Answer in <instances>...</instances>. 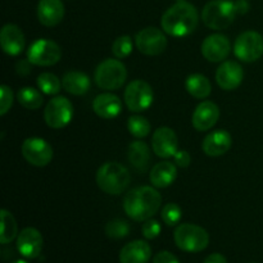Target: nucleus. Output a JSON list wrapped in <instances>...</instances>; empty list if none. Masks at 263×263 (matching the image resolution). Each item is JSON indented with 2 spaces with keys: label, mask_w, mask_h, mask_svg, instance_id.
Wrapping results in <instances>:
<instances>
[{
  "label": "nucleus",
  "mask_w": 263,
  "mask_h": 263,
  "mask_svg": "<svg viewBox=\"0 0 263 263\" xmlns=\"http://www.w3.org/2000/svg\"><path fill=\"white\" fill-rule=\"evenodd\" d=\"M73 117V105L66 97H55L46 104L44 120L51 128H63Z\"/></svg>",
  "instance_id": "9d476101"
},
{
  "label": "nucleus",
  "mask_w": 263,
  "mask_h": 263,
  "mask_svg": "<svg viewBox=\"0 0 263 263\" xmlns=\"http://www.w3.org/2000/svg\"><path fill=\"white\" fill-rule=\"evenodd\" d=\"M176 246L187 253H198L204 251L210 244V235L200 226L194 223H181L174 233Z\"/></svg>",
  "instance_id": "39448f33"
},
{
  "label": "nucleus",
  "mask_w": 263,
  "mask_h": 263,
  "mask_svg": "<svg viewBox=\"0 0 263 263\" xmlns=\"http://www.w3.org/2000/svg\"><path fill=\"white\" fill-rule=\"evenodd\" d=\"M202 54L208 62L217 63L225 61L231 51L229 39L222 33H215L205 39L202 43Z\"/></svg>",
  "instance_id": "2eb2a0df"
},
{
  "label": "nucleus",
  "mask_w": 263,
  "mask_h": 263,
  "mask_svg": "<svg viewBox=\"0 0 263 263\" xmlns=\"http://www.w3.org/2000/svg\"><path fill=\"white\" fill-rule=\"evenodd\" d=\"M235 8L238 14H246L249 10V4L247 0H238V2L235 3Z\"/></svg>",
  "instance_id": "ea45409f"
},
{
  "label": "nucleus",
  "mask_w": 263,
  "mask_h": 263,
  "mask_svg": "<svg viewBox=\"0 0 263 263\" xmlns=\"http://www.w3.org/2000/svg\"><path fill=\"white\" fill-rule=\"evenodd\" d=\"M174 158H175V164L181 167V168L187 167L190 164V162H192V157H190V154L187 153L186 151H177V153L175 154Z\"/></svg>",
  "instance_id": "e433bc0d"
},
{
  "label": "nucleus",
  "mask_w": 263,
  "mask_h": 263,
  "mask_svg": "<svg viewBox=\"0 0 263 263\" xmlns=\"http://www.w3.org/2000/svg\"><path fill=\"white\" fill-rule=\"evenodd\" d=\"M177 176V170L175 163L172 162H159L156 166L152 168L151 171V179L152 185L158 189H163V187L170 186L174 184Z\"/></svg>",
  "instance_id": "b1692460"
},
{
  "label": "nucleus",
  "mask_w": 263,
  "mask_h": 263,
  "mask_svg": "<svg viewBox=\"0 0 263 263\" xmlns=\"http://www.w3.org/2000/svg\"><path fill=\"white\" fill-rule=\"evenodd\" d=\"M17 249L27 259L37 258L43 251V235L35 228H26L18 234Z\"/></svg>",
  "instance_id": "4468645a"
},
{
  "label": "nucleus",
  "mask_w": 263,
  "mask_h": 263,
  "mask_svg": "<svg viewBox=\"0 0 263 263\" xmlns=\"http://www.w3.org/2000/svg\"><path fill=\"white\" fill-rule=\"evenodd\" d=\"M12 263H28V262L25 261V259H18V261H14V262H12Z\"/></svg>",
  "instance_id": "a19ab883"
},
{
  "label": "nucleus",
  "mask_w": 263,
  "mask_h": 263,
  "mask_svg": "<svg viewBox=\"0 0 263 263\" xmlns=\"http://www.w3.org/2000/svg\"><path fill=\"white\" fill-rule=\"evenodd\" d=\"M161 223L158 222L157 220H146L145 222H144L143 225V229H141V233H143L144 238L148 239V240H153V239H156L157 236L161 234Z\"/></svg>",
  "instance_id": "f704fd0d"
},
{
  "label": "nucleus",
  "mask_w": 263,
  "mask_h": 263,
  "mask_svg": "<svg viewBox=\"0 0 263 263\" xmlns=\"http://www.w3.org/2000/svg\"><path fill=\"white\" fill-rule=\"evenodd\" d=\"M197 8L187 2H177L162 15L161 26L164 32L174 37H184L194 32L198 26Z\"/></svg>",
  "instance_id": "f03ea898"
},
{
  "label": "nucleus",
  "mask_w": 263,
  "mask_h": 263,
  "mask_svg": "<svg viewBox=\"0 0 263 263\" xmlns=\"http://www.w3.org/2000/svg\"><path fill=\"white\" fill-rule=\"evenodd\" d=\"M31 62L28 61H20L17 62V66H15V69H17V73L21 74V76H27L31 72Z\"/></svg>",
  "instance_id": "4c0bfd02"
},
{
  "label": "nucleus",
  "mask_w": 263,
  "mask_h": 263,
  "mask_svg": "<svg viewBox=\"0 0 263 263\" xmlns=\"http://www.w3.org/2000/svg\"><path fill=\"white\" fill-rule=\"evenodd\" d=\"M0 218H2V234H0V243L8 244L14 240L18 234V226L15 218L12 213L7 210L0 211Z\"/></svg>",
  "instance_id": "cd10ccee"
},
{
  "label": "nucleus",
  "mask_w": 263,
  "mask_h": 263,
  "mask_svg": "<svg viewBox=\"0 0 263 263\" xmlns=\"http://www.w3.org/2000/svg\"><path fill=\"white\" fill-rule=\"evenodd\" d=\"M17 100L22 107L31 110H35L39 109V108L43 105L44 98L37 89L31 86H26L20 89V91L17 92Z\"/></svg>",
  "instance_id": "bb28decb"
},
{
  "label": "nucleus",
  "mask_w": 263,
  "mask_h": 263,
  "mask_svg": "<svg viewBox=\"0 0 263 263\" xmlns=\"http://www.w3.org/2000/svg\"><path fill=\"white\" fill-rule=\"evenodd\" d=\"M235 3L230 0H213L202 10V21L211 30H225L236 17Z\"/></svg>",
  "instance_id": "20e7f679"
},
{
  "label": "nucleus",
  "mask_w": 263,
  "mask_h": 263,
  "mask_svg": "<svg viewBox=\"0 0 263 263\" xmlns=\"http://www.w3.org/2000/svg\"><path fill=\"white\" fill-rule=\"evenodd\" d=\"M62 58V49L55 41L40 39L33 41L27 50V59L33 66L49 67L58 63Z\"/></svg>",
  "instance_id": "1a4fd4ad"
},
{
  "label": "nucleus",
  "mask_w": 263,
  "mask_h": 263,
  "mask_svg": "<svg viewBox=\"0 0 263 263\" xmlns=\"http://www.w3.org/2000/svg\"><path fill=\"white\" fill-rule=\"evenodd\" d=\"M62 85L67 92L79 97L89 91L91 81H90V77L84 72L69 71L62 79Z\"/></svg>",
  "instance_id": "393cba45"
},
{
  "label": "nucleus",
  "mask_w": 263,
  "mask_h": 263,
  "mask_svg": "<svg viewBox=\"0 0 263 263\" xmlns=\"http://www.w3.org/2000/svg\"><path fill=\"white\" fill-rule=\"evenodd\" d=\"M0 44L8 55H20L26 45L25 35L17 25L8 23L0 31Z\"/></svg>",
  "instance_id": "a211bd4d"
},
{
  "label": "nucleus",
  "mask_w": 263,
  "mask_h": 263,
  "mask_svg": "<svg viewBox=\"0 0 263 263\" xmlns=\"http://www.w3.org/2000/svg\"><path fill=\"white\" fill-rule=\"evenodd\" d=\"M162 220L167 226H176L180 222L182 216V211L176 203H168L162 210Z\"/></svg>",
  "instance_id": "473e14b6"
},
{
  "label": "nucleus",
  "mask_w": 263,
  "mask_h": 263,
  "mask_svg": "<svg viewBox=\"0 0 263 263\" xmlns=\"http://www.w3.org/2000/svg\"><path fill=\"white\" fill-rule=\"evenodd\" d=\"M105 234H107L108 238L120 240V239L126 238L130 234V225H128L127 221L116 218V220L109 221L107 223V226H105Z\"/></svg>",
  "instance_id": "7c9ffc66"
},
{
  "label": "nucleus",
  "mask_w": 263,
  "mask_h": 263,
  "mask_svg": "<svg viewBox=\"0 0 263 263\" xmlns=\"http://www.w3.org/2000/svg\"><path fill=\"white\" fill-rule=\"evenodd\" d=\"M177 135L172 128L166 127H159L154 131L153 138H152V148L156 156L159 158H171L175 157L177 153Z\"/></svg>",
  "instance_id": "ddd939ff"
},
{
  "label": "nucleus",
  "mask_w": 263,
  "mask_h": 263,
  "mask_svg": "<svg viewBox=\"0 0 263 263\" xmlns=\"http://www.w3.org/2000/svg\"><path fill=\"white\" fill-rule=\"evenodd\" d=\"M233 144L231 135L225 130H216L208 134L202 143V151L210 157H220L228 153Z\"/></svg>",
  "instance_id": "6ab92c4d"
},
{
  "label": "nucleus",
  "mask_w": 263,
  "mask_h": 263,
  "mask_svg": "<svg viewBox=\"0 0 263 263\" xmlns=\"http://www.w3.org/2000/svg\"><path fill=\"white\" fill-rule=\"evenodd\" d=\"M127 79L126 66L118 59H105L95 69V84L103 90H117Z\"/></svg>",
  "instance_id": "423d86ee"
},
{
  "label": "nucleus",
  "mask_w": 263,
  "mask_h": 263,
  "mask_svg": "<svg viewBox=\"0 0 263 263\" xmlns=\"http://www.w3.org/2000/svg\"><path fill=\"white\" fill-rule=\"evenodd\" d=\"M64 17V5L62 0H40L37 5V18L41 25L54 27Z\"/></svg>",
  "instance_id": "aec40b11"
},
{
  "label": "nucleus",
  "mask_w": 263,
  "mask_h": 263,
  "mask_svg": "<svg viewBox=\"0 0 263 263\" xmlns=\"http://www.w3.org/2000/svg\"><path fill=\"white\" fill-rule=\"evenodd\" d=\"M127 128L133 136L138 139H143L149 135L152 130L151 122L143 116H131L128 118Z\"/></svg>",
  "instance_id": "c756f323"
},
{
  "label": "nucleus",
  "mask_w": 263,
  "mask_h": 263,
  "mask_svg": "<svg viewBox=\"0 0 263 263\" xmlns=\"http://www.w3.org/2000/svg\"><path fill=\"white\" fill-rule=\"evenodd\" d=\"M151 258L152 248L144 240L130 241L120 252V263H148Z\"/></svg>",
  "instance_id": "4be33fe9"
},
{
  "label": "nucleus",
  "mask_w": 263,
  "mask_h": 263,
  "mask_svg": "<svg viewBox=\"0 0 263 263\" xmlns=\"http://www.w3.org/2000/svg\"><path fill=\"white\" fill-rule=\"evenodd\" d=\"M133 51V39L128 35H122L112 44V53L117 59L127 58Z\"/></svg>",
  "instance_id": "2f4dec72"
},
{
  "label": "nucleus",
  "mask_w": 263,
  "mask_h": 263,
  "mask_svg": "<svg viewBox=\"0 0 263 263\" xmlns=\"http://www.w3.org/2000/svg\"><path fill=\"white\" fill-rule=\"evenodd\" d=\"M92 110L95 115L104 120H113L122 110V102L117 95L112 92H103L98 95L92 102Z\"/></svg>",
  "instance_id": "412c9836"
},
{
  "label": "nucleus",
  "mask_w": 263,
  "mask_h": 263,
  "mask_svg": "<svg viewBox=\"0 0 263 263\" xmlns=\"http://www.w3.org/2000/svg\"><path fill=\"white\" fill-rule=\"evenodd\" d=\"M127 159L139 172H146L151 166V149L145 141H133L127 148Z\"/></svg>",
  "instance_id": "5701e85b"
},
{
  "label": "nucleus",
  "mask_w": 263,
  "mask_h": 263,
  "mask_svg": "<svg viewBox=\"0 0 263 263\" xmlns=\"http://www.w3.org/2000/svg\"><path fill=\"white\" fill-rule=\"evenodd\" d=\"M131 182V175L123 164L107 162L97 172V184L100 190L110 195H120Z\"/></svg>",
  "instance_id": "7ed1b4c3"
},
{
  "label": "nucleus",
  "mask_w": 263,
  "mask_h": 263,
  "mask_svg": "<svg viewBox=\"0 0 263 263\" xmlns=\"http://www.w3.org/2000/svg\"><path fill=\"white\" fill-rule=\"evenodd\" d=\"M37 86L41 92L46 95H57L62 89V81L50 72H44V73L39 74L37 77Z\"/></svg>",
  "instance_id": "c85d7f7f"
},
{
  "label": "nucleus",
  "mask_w": 263,
  "mask_h": 263,
  "mask_svg": "<svg viewBox=\"0 0 263 263\" xmlns=\"http://www.w3.org/2000/svg\"><path fill=\"white\" fill-rule=\"evenodd\" d=\"M123 99L131 112H143L148 109L153 103V89L148 82L143 80H134L126 86Z\"/></svg>",
  "instance_id": "0eeeda50"
},
{
  "label": "nucleus",
  "mask_w": 263,
  "mask_h": 263,
  "mask_svg": "<svg viewBox=\"0 0 263 263\" xmlns=\"http://www.w3.org/2000/svg\"><path fill=\"white\" fill-rule=\"evenodd\" d=\"M136 48L145 55H159L167 48V37L163 31L156 27H146L135 36Z\"/></svg>",
  "instance_id": "f8f14e48"
},
{
  "label": "nucleus",
  "mask_w": 263,
  "mask_h": 263,
  "mask_svg": "<svg viewBox=\"0 0 263 263\" xmlns=\"http://www.w3.org/2000/svg\"><path fill=\"white\" fill-rule=\"evenodd\" d=\"M162 197L154 187L138 186L131 189L123 199V210L134 221L145 222L159 211Z\"/></svg>",
  "instance_id": "f257e3e1"
},
{
  "label": "nucleus",
  "mask_w": 263,
  "mask_h": 263,
  "mask_svg": "<svg viewBox=\"0 0 263 263\" xmlns=\"http://www.w3.org/2000/svg\"><path fill=\"white\" fill-rule=\"evenodd\" d=\"M0 115L4 116L9 112L10 107L13 105V92L12 89L7 85L0 86Z\"/></svg>",
  "instance_id": "72a5a7b5"
},
{
  "label": "nucleus",
  "mask_w": 263,
  "mask_h": 263,
  "mask_svg": "<svg viewBox=\"0 0 263 263\" xmlns=\"http://www.w3.org/2000/svg\"><path fill=\"white\" fill-rule=\"evenodd\" d=\"M203 263H228L225 257L220 253H212L205 258V261Z\"/></svg>",
  "instance_id": "58836bf2"
},
{
  "label": "nucleus",
  "mask_w": 263,
  "mask_h": 263,
  "mask_svg": "<svg viewBox=\"0 0 263 263\" xmlns=\"http://www.w3.org/2000/svg\"><path fill=\"white\" fill-rule=\"evenodd\" d=\"M234 54L241 62L252 63L263 55V36L257 31L240 33L234 44Z\"/></svg>",
  "instance_id": "6e6552de"
},
{
  "label": "nucleus",
  "mask_w": 263,
  "mask_h": 263,
  "mask_svg": "<svg viewBox=\"0 0 263 263\" xmlns=\"http://www.w3.org/2000/svg\"><path fill=\"white\" fill-rule=\"evenodd\" d=\"M244 79L243 67L235 61H226L216 71V81L223 90H235Z\"/></svg>",
  "instance_id": "dca6fc26"
},
{
  "label": "nucleus",
  "mask_w": 263,
  "mask_h": 263,
  "mask_svg": "<svg viewBox=\"0 0 263 263\" xmlns=\"http://www.w3.org/2000/svg\"><path fill=\"white\" fill-rule=\"evenodd\" d=\"M22 156L35 167H45L53 159V148L41 138H28L22 144Z\"/></svg>",
  "instance_id": "9b49d317"
},
{
  "label": "nucleus",
  "mask_w": 263,
  "mask_h": 263,
  "mask_svg": "<svg viewBox=\"0 0 263 263\" xmlns=\"http://www.w3.org/2000/svg\"><path fill=\"white\" fill-rule=\"evenodd\" d=\"M177 2H184V0H177Z\"/></svg>",
  "instance_id": "79ce46f5"
},
{
  "label": "nucleus",
  "mask_w": 263,
  "mask_h": 263,
  "mask_svg": "<svg viewBox=\"0 0 263 263\" xmlns=\"http://www.w3.org/2000/svg\"><path fill=\"white\" fill-rule=\"evenodd\" d=\"M220 118V108L216 103L204 100L195 108L192 123L197 131H208L217 123Z\"/></svg>",
  "instance_id": "f3484780"
},
{
  "label": "nucleus",
  "mask_w": 263,
  "mask_h": 263,
  "mask_svg": "<svg viewBox=\"0 0 263 263\" xmlns=\"http://www.w3.org/2000/svg\"><path fill=\"white\" fill-rule=\"evenodd\" d=\"M153 263H180V262L179 259L176 258V256L172 254L171 252L162 251L154 256Z\"/></svg>",
  "instance_id": "c9c22d12"
},
{
  "label": "nucleus",
  "mask_w": 263,
  "mask_h": 263,
  "mask_svg": "<svg viewBox=\"0 0 263 263\" xmlns=\"http://www.w3.org/2000/svg\"><path fill=\"white\" fill-rule=\"evenodd\" d=\"M185 87L192 97L197 99H205L212 91L210 80L200 73H193L185 81Z\"/></svg>",
  "instance_id": "a878e982"
}]
</instances>
